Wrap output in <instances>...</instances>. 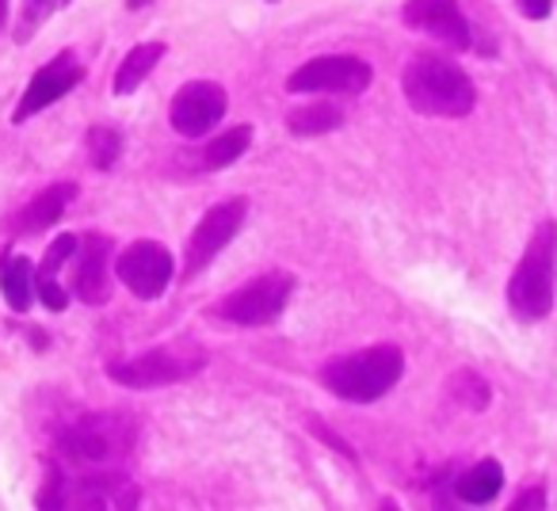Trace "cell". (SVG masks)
<instances>
[{
  "mask_svg": "<svg viewBox=\"0 0 557 511\" xmlns=\"http://www.w3.org/2000/svg\"><path fill=\"white\" fill-rule=\"evenodd\" d=\"M77 199V184H50L42 195H35L32 202H27V210L20 214L16 222V233L20 237H35V233L50 229V225H58V217L70 210V202Z\"/></svg>",
  "mask_w": 557,
  "mask_h": 511,
  "instance_id": "cell-15",
  "label": "cell"
},
{
  "mask_svg": "<svg viewBox=\"0 0 557 511\" xmlns=\"http://www.w3.org/2000/svg\"><path fill=\"white\" fill-rule=\"evenodd\" d=\"M134 447V427L115 412H92L81 416L77 424H70L58 439V450L70 465L77 470H103L115 465L131 454Z\"/></svg>",
  "mask_w": 557,
  "mask_h": 511,
  "instance_id": "cell-4",
  "label": "cell"
},
{
  "mask_svg": "<svg viewBox=\"0 0 557 511\" xmlns=\"http://www.w3.org/2000/svg\"><path fill=\"white\" fill-rule=\"evenodd\" d=\"M73 252H77V237H73V233H62L58 240H50V248H47V256H42L35 279H58V272L70 264Z\"/></svg>",
  "mask_w": 557,
  "mask_h": 511,
  "instance_id": "cell-23",
  "label": "cell"
},
{
  "mask_svg": "<svg viewBox=\"0 0 557 511\" xmlns=\"http://www.w3.org/2000/svg\"><path fill=\"white\" fill-rule=\"evenodd\" d=\"M450 394L458 397V404H466L470 412H481L488 404V386L478 378V374H455V382H450Z\"/></svg>",
  "mask_w": 557,
  "mask_h": 511,
  "instance_id": "cell-24",
  "label": "cell"
},
{
  "mask_svg": "<svg viewBox=\"0 0 557 511\" xmlns=\"http://www.w3.org/2000/svg\"><path fill=\"white\" fill-rule=\"evenodd\" d=\"M77 267H73V295L85 306H103L111 298V264L115 245L103 233H85L77 240Z\"/></svg>",
  "mask_w": 557,
  "mask_h": 511,
  "instance_id": "cell-12",
  "label": "cell"
},
{
  "mask_svg": "<svg viewBox=\"0 0 557 511\" xmlns=\"http://www.w3.org/2000/svg\"><path fill=\"white\" fill-rule=\"evenodd\" d=\"M65 4H70V0H24V9H20V24H16V32H12V39H16L20 47L32 42L35 35H39V27L47 24L58 9H65Z\"/></svg>",
  "mask_w": 557,
  "mask_h": 511,
  "instance_id": "cell-21",
  "label": "cell"
},
{
  "mask_svg": "<svg viewBox=\"0 0 557 511\" xmlns=\"http://www.w3.org/2000/svg\"><path fill=\"white\" fill-rule=\"evenodd\" d=\"M164 50H169L164 42H141V47H134L115 70V96L138 92V88L146 85L149 73L157 70V62L164 58Z\"/></svg>",
  "mask_w": 557,
  "mask_h": 511,
  "instance_id": "cell-17",
  "label": "cell"
},
{
  "mask_svg": "<svg viewBox=\"0 0 557 511\" xmlns=\"http://www.w3.org/2000/svg\"><path fill=\"white\" fill-rule=\"evenodd\" d=\"M516 4L527 20H546L549 9H554V0H516Z\"/></svg>",
  "mask_w": 557,
  "mask_h": 511,
  "instance_id": "cell-26",
  "label": "cell"
},
{
  "mask_svg": "<svg viewBox=\"0 0 557 511\" xmlns=\"http://www.w3.org/2000/svg\"><path fill=\"white\" fill-rule=\"evenodd\" d=\"M500 485H504L500 462L485 458V462H478L473 470H466L462 477H458L455 493H458V500H466V503H488V500H496Z\"/></svg>",
  "mask_w": 557,
  "mask_h": 511,
  "instance_id": "cell-18",
  "label": "cell"
},
{
  "mask_svg": "<svg viewBox=\"0 0 557 511\" xmlns=\"http://www.w3.org/2000/svg\"><path fill=\"white\" fill-rule=\"evenodd\" d=\"M290 290H295L290 275H260V279H248L245 287H237L230 298H222L214 306V317L245 328L271 325V321H278V313L287 310Z\"/></svg>",
  "mask_w": 557,
  "mask_h": 511,
  "instance_id": "cell-7",
  "label": "cell"
},
{
  "mask_svg": "<svg viewBox=\"0 0 557 511\" xmlns=\"http://www.w3.org/2000/svg\"><path fill=\"white\" fill-rule=\"evenodd\" d=\"M248 146H252V130H248V126H233V130L218 134V138L210 141L207 153H202V161H207L210 172L230 169L233 161H240V157H245Z\"/></svg>",
  "mask_w": 557,
  "mask_h": 511,
  "instance_id": "cell-20",
  "label": "cell"
},
{
  "mask_svg": "<svg viewBox=\"0 0 557 511\" xmlns=\"http://www.w3.org/2000/svg\"><path fill=\"white\" fill-rule=\"evenodd\" d=\"M115 275L134 298L153 302L172 283V252L157 240H134L115 256Z\"/></svg>",
  "mask_w": 557,
  "mask_h": 511,
  "instance_id": "cell-9",
  "label": "cell"
},
{
  "mask_svg": "<svg viewBox=\"0 0 557 511\" xmlns=\"http://www.w3.org/2000/svg\"><path fill=\"white\" fill-rule=\"evenodd\" d=\"M374 70L359 58L348 54H333V58H313L302 70L290 73L287 92H344L356 96L363 88H371Z\"/></svg>",
  "mask_w": 557,
  "mask_h": 511,
  "instance_id": "cell-10",
  "label": "cell"
},
{
  "mask_svg": "<svg viewBox=\"0 0 557 511\" xmlns=\"http://www.w3.org/2000/svg\"><path fill=\"white\" fill-rule=\"evenodd\" d=\"M149 0H126V9H146Z\"/></svg>",
  "mask_w": 557,
  "mask_h": 511,
  "instance_id": "cell-28",
  "label": "cell"
},
{
  "mask_svg": "<svg viewBox=\"0 0 557 511\" xmlns=\"http://www.w3.org/2000/svg\"><path fill=\"white\" fill-rule=\"evenodd\" d=\"M245 217H248L245 199H225L199 217V225H195L191 240H187V252H184V279H195V275H199L202 267H207L210 260L237 237Z\"/></svg>",
  "mask_w": 557,
  "mask_h": 511,
  "instance_id": "cell-8",
  "label": "cell"
},
{
  "mask_svg": "<svg viewBox=\"0 0 557 511\" xmlns=\"http://www.w3.org/2000/svg\"><path fill=\"white\" fill-rule=\"evenodd\" d=\"M557 283V225L542 222L527 240V252L519 260L516 275L508 283V306L519 321H542L554 310Z\"/></svg>",
  "mask_w": 557,
  "mask_h": 511,
  "instance_id": "cell-3",
  "label": "cell"
},
{
  "mask_svg": "<svg viewBox=\"0 0 557 511\" xmlns=\"http://www.w3.org/2000/svg\"><path fill=\"white\" fill-rule=\"evenodd\" d=\"M119 153H123L119 130H111V126H92L88 130V161H92V169L108 172L119 161Z\"/></svg>",
  "mask_w": 557,
  "mask_h": 511,
  "instance_id": "cell-22",
  "label": "cell"
},
{
  "mask_svg": "<svg viewBox=\"0 0 557 511\" xmlns=\"http://www.w3.org/2000/svg\"><path fill=\"white\" fill-rule=\"evenodd\" d=\"M138 488L126 485L119 473H54L47 493H39V508H134Z\"/></svg>",
  "mask_w": 557,
  "mask_h": 511,
  "instance_id": "cell-6",
  "label": "cell"
},
{
  "mask_svg": "<svg viewBox=\"0 0 557 511\" xmlns=\"http://www.w3.org/2000/svg\"><path fill=\"white\" fill-rule=\"evenodd\" d=\"M207 363V351L195 340H172L161 344V348H149L134 359H119V363L108 366L111 382L126 389H157V386H176V382L191 378L195 371H202Z\"/></svg>",
  "mask_w": 557,
  "mask_h": 511,
  "instance_id": "cell-5",
  "label": "cell"
},
{
  "mask_svg": "<svg viewBox=\"0 0 557 511\" xmlns=\"http://www.w3.org/2000/svg\"><path fill=\"white\" fill-rule=\"evenodd\" d=\"M405 27L428 35L440 47L470 50V24H466L458 0H409L401 12Z\"/></svg>",
  "mask_w": 557,
  "mask_h": 511,
  "instance_id": "cell-14",
  "label": "cell"
},
{
  "mask_svg": "<svg viewBox=\"0 0 557 511\" xmlns=\"http://www.w3.org/2000/svg\"><path fill=\"white\" fill-rule=\"evenodd\" d=\"M9 27V0H0V32Z\"/></svg>",
  "mask_w": 557,
  "mask_h": 511,
  "instance_id": "cell-27",
  "label": "cell"
},
{
  "mask_svg": "<svg viewBox=\"0 0 557 511\" xmlns=\"http://www.w3.org/2000/svg\"><path fill=\"white\" fill-rule=\"evenodd\" d=\"M225 108H230V96H225L222 85H214V80H187L172 96V130L184 134V138H202V134H210L222 123Z\"/></svg>",
  "mask_w": 557,
  "mask_h": 511,
  "instance_id": "cell-11",
  "label": "cell"
},
{
  "mask_svg": "<svg viewBox=\"0 0 557 511\" xmlns=\"http://www.w3.org/2000/svg\"><path fill=\"white\" fill-rule=\"evenodd\" d=\"M401 92L412 111L432 119H462L473 111L478 92L466 70L440 54H417L401 70Z\"/></svg>",
  "mask_w": 557,
  "mask_h": 511,
  "instance_id": "cell-1",
  "label": "cell"
},
{
  "mask_svg": "<svg viewBox=\"0 0 557 511\" xmlns=\"http://www.w3.org/2000/svg\"><path fill=\"white\" fill-rule=\"evenodd\" d=\"M0 295L12 313H27L35 306V267L27 256H9L0 267Z\"/></svg>",
  "mask_w": 557,
  "mask_h": 511,
  "instance_id": "cell-16",
  "label": "cell"
},
{
  "mask_svg": "<svg viewBox=\"0 0 557 511\" xmlns=\"http://www.w3.org/2000/svg\"><path fill=\"white\" fill-rule=\"evenodd\" d=\"M81 77H85V70H81V62L70 54V50L58 54V58H50V62L32 77L27 92L20 96V108L12 111V123H27V119H35L39 111H47L50 103H58L62 96H70L73 88L81 85Z\"/></svg>",
  "mask_w": 557,
  "mask_h": 511,
  "instance_id": "cell-13",
  "label": "cell"
},
{
  "mask_svg": "<svg viewBox=\"0 0 557 511\" xmlns=\"http://www.w3.org/2000/svg\"><path fill=\"white\" fill-rule=\"evenodd\" d=\"M344 126V111L336 103H313V108H295L287 115V130L295 138H321Z\"/></svg>",
  "mask_w": 557,
  "mask_h": 511,
  "instance_id": "cell-19",
  "label": "cell"
},
{
  "mask_svg": "<svg viewBox=\"0 0 557 511\" xmlns=\"http://www.w3.org/2000/svg\"><path fill=\"white\" fill-rule=\"evenodd\" d=\"M405 374V356L397 344H374V348L351 351L333 363H325L321 382L333 389L341 401L351 404H371L379 397H386L389 389L401 382Z\"/></svg>",
  "mask_w": 557,
  "mask_h": 511,
  "instance_id": "cell-2",
  "label": "cell"
},
{
  "mask_svg": "<svg viewBox=\"0 0 557 511\" xmlns=\"http://www.w3.org/2000/svg\"><path fill=\"white\" fill-rule=\"evenodd\" d=\"M508 508L523 511V508H546V488H527V493H519L516 500L508 503Z\"/></svg>",
  "mask_w": 557,
  "mask_h": 511,
  "instance_id": "cell-25",
  "label": "cell"
}]
</instances>
